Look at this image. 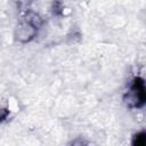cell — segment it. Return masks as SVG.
I'll use <instances>...</instances> for the list:
<instances>
[{
  "label": "cell",
  "mask_w": 146,
  "mask_h": 146,
  "mask_svg": "<svg viewBox=\"0 0 146 146\" xmlns=\"http://www.w3.org/2000/svg\"><path fill=\"white\" fill-rule=\"evenodd\" d=\"M145 86H144V80L139 76L135 78L124 95V102L127 106L131 108H139L144 106L145 104Z\"/></svg>",
  "instance_id": "obj_1"
},
{
  "label": "cell",
  "mask_w": 146,
  "mask_h": 146,
  "mask_svg": "<svg viewBox=\"0 0 146 146\" xmlns=\"http://www.w3.org/2000/svg\"><path fill=\"white\" fill-rule=\"evenodd\" d=\"M133 145H137V146H144L145 145V132H140V133L135 136Z\"/></svg>",
  "instance_id": "obj_2"
}]
</instances>
